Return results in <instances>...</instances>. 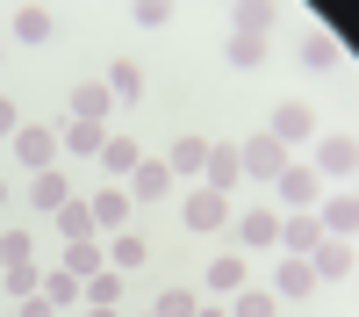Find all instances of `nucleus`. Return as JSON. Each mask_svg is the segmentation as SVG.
<instances>
[{"label": "nucleus", "instance_id": "obj_22", "mask_svg": "<svg viewBox=\"0 0 359 317\" xmlns=\"http://www.w3.org/2000/svg\"><path fill=\"white\" fill-rule=\"evenodd\" d=\"M65 152H79V159H101V144H108V123H65Z\"/></svg>", "mask_w": 359, "mask_h": 317}, {"label": "nucleus", "instance_id": "obj_8", "mask_svg": "<svg viewBox=\"0 0 359 317\" xmlns=\"http://www.w3.org/2000/svg\"><path fill=\"white\" fill-rule=\"evenodd\" d=\"M36 296H43L57 317H65V310H86V281L65 274V267H43V288H36Z\"/></svg>", "mask_w": 359, "mask_h": 317}, {"label": "nucleus", "instance_id": "obj_7", "mask_svg": "<svg viewBox=\"0 0 359 317\" xmlns=\"http://www.w3.org/2000/svg\"><path fill=\"white\" fill-rule=\"evenodd\" d=\"M287 166V144H273V137H245V144H237V173H252V181H273V173Z\"/></svg>", "mask_w": 359, "mask_h": 317}, {"label": "nucleus", "instance_id": "obj_26", "mask_svg": "<svg viewBox=\"0 0 359 317\" xmlns=\"http://www.w3.org/2000/svg\"><path fill=\"white\" fill-rule=\"evenodd\" d=\"M144 94V65L137 58H115V72H108V101H137Z\"/></svg>", "mask_w": 359, "mask_h": 317}, {"label": "nucleus", "instance_id": "obj_14", "mask_svg": "<svg viewBox=\"0 0 359 317\" xmlns=\"http://www.w3.org/2000/svg\"><path fill=\"white\" fill-rule=\"evenodd\" d=\"M101 166H108V181L123 188L130 173L144 166V144H137V137H115V130H108V144H101Z\"/></svg>", "mask_w": 359, "mask_h": 317}, {"label": "nucleus", "instance_id": "obj_34", "mask_svg": "<svg viewBox=\"0 0 359 317\" xmlns=\"http://www.w3.org/2000/svg\"><path fill=\"white\" fill-rule=\"evenodd\" d=\"M29 252H36L29 231H0V267H15V259H29Z\"/></svg>", "mask_w": 359, "mask_h": 317}, {"label": "nucleus", "instance_id": "obj_16", "mask_svg": "<svg viewBox=\"0 0 359 317\" xmlns=\"http://www.w3.org/2000/svg\"><path fill=\"white\" fill-rule=\"evenodd\" d=\"M273 22H280L273 0H237V8H230V37H266Z\"/></svg>", "mask_w": 359, "mask_h": 317}, {"label": "nucleus", "instance_id": "obj_24", "mask_svg": "<svg viewBox=\"0 0 359 317\" xmlns=\"http://www.w3.org/2000/svg\"><path fill=\"white\" fill-rule=\"evenodd\" d=\"M108 86H72V123H108Z\"/></svg>", "mask_w": 359, "mask_h": 317}, {"label": "nucleus", "instance_id": "obj_4", "mask_svg": "<svg viewBox=\"0 0 359 317\" xmlns=\"http://www.w3.org/2000/svg\"><path fill=\"white\" fill-rule=\"evenodd\" d=\"M309 216L323 224V238H352L359 231V202H352V188H331V195H316Z\"/></svg>", "mask_w": 359, "mask_h": 317}, {"label": "nucleus", "instance_id": "obj_35", "mask_svg": "<svg viewBox=\"0 0 359 317\" xmlns=\"http://www.w3.org/2000/svg\"><path fill=\"white\" fill-rule=\"evenodd\" d=\"M144 29H172V0H137V8H130Z\"/></svg>", "mask_w": 359, "mask_h": 317}, {"label": "nucleus", "instance_id": "obj_18", "mask_svg": "<svg viewBox=\"0 0 359 317\" xmlns=\"http://www.w3.org/2000/svg\"><path fill=\"white\" fill-rule=\"evenodd\" d=\"M57 267H65V274H79V281H94V274L108 267V245H101V238H72Z\"/></svg>", "mask_w": 359, "mask_h": 317}, {"label": "nucleus", "instance_id": "obj_40", "mask_svg": "<svg viewBox=\"0 0 359 317\" xmlns=\"http://www.w3.org/2000/svg\"><path fill=\"white\" fill-rule=\"evenodd\" d=\"M0 202H8V188H0Z\"/></svg>", "mask_w": 359, "mask_h": 317}, {"label": "nucleus", "instance_id": "obj_37", "mask_svg": "<svg viewBox=\"0 0 359 317\" xmlns=\"http://www.w3.org/2000/svg\"><path fill=\"white\" fill-rule=\"evenodd\" d=\"M15 130H22V115H15V101H8V94H0V137H15Z\"/></svg>", "mask_w": 359, "mask_h": 317}, {"label": "nucleus", "instance_id": "obj_15", "mask_svg": "<svg viewBox=\"0 0 359 317\" xmlns=\"http://www.w3.org/2000/svg\"><path fill=\"white\" fill-rule=\"evenodd\" d=\"M309 274H316V281H345V274H352V238H323V245L309 252Z\"/></svg>", "mask_w": 359, "mask_h": 317}, {"label": "nucleus", "instance_id": "obj_11", "mask_svg": "<svg viewBox=\"0 0 359 317\" xmlns=\"http://www.w3.org/2000/svg\"><path fill=\"white\" fill-rule=\"evenodd\" d=\"M316 245H323V224H316L309 209H294V216L280 224V252H287V259H309Z\"/></svg>", "mask_w": 359, "mask_h": 317}, {"label": "nucleus", "instance_id": "obj_6", "mask_svg": "<svg viewBox=\"0 0 359 317\" xmlns=\"http://www.w3.org/2000/svg\"><path fill=\"white\" fill-rule=\"evenodd\" d=\"M8 144H15V159H22L29 173H50V159H57V130H50V123H22Z\"/></svg>", "mask_w": 359, "mask_h": 317}, {"label": "nucleus", "instance_id": "obj_9", "mask_svg": "<svg viewBox=\"0 0 359 317\" xmlns=\"http://www.w3.org/2000/svg\"><path fill=\"white\" fill-rule=\"evenodd\" d=\"M237 245H245V252H273L280 245V216L273 209H245V216H237Z\"/></svg>", "mask_w": 359, "mask_h": 317}, {"label": "nucleus", "instance_id": "obj_27", "mask_svg": "<svg viewBox=\"0 0 359 317\" xmlns=\"http://www.w3.org/2000/svg\"><path fill=\"white\" fill-rule=\"evenodd\" d=\"M230 317H280V296H273V288H237Z\"/></svg>", "mask_w": 359, "mask_h": 317}, {"label": "nucleus", "instance_id": "obj_19", "mask_svg": "<svg viewBox=\"0 0 359 317\" xmlns=\"http://www.w3.org/2000/svg\"><path fill=\"white\" fill-rule=\"evenodd\" d=\"M8 29H15L22 44H50V37H57V15H50V8H36V0H29V8H15V15H8Z\"/></svg>", "mask_w": 359, "mask_h": 317}, {"label": "nucleus", "instance_id": "obj_5", "mask_svg": "<svg viewBox=\"0 0 359 317\" xmlns=\"http://www.w3.org/2000/svg\"><path fill=\"white\" fill-rule=\"evenodd\" d=\"M266 137L273 144H316V108L309 101H280L273 123H266Z\"/></svg>", "mask_w": 359, "mask_h": 317}, {"label": "nucleus", "instance_id": "obj_13", "mask_svg": "<svg viewBox=\"0 0 359 317\" xmlns=\"http://www.w3.org/2000/svg\"><path fill=\"white\" fill-rule=\"evenodd\" d=\"M245 173H237V144H208V159H201V188H216V195H230Z\"/></svg>", "mask_w": 359, "mask_h": 317}, {"label": "nucleus", "instance_id": "obj_38", "mask_svg": "<svg viewBox=\"0 0 359 317\" xmlns=\"http://www.w3.org/2000/svg\"><path fill=\"white\" fill-rule=\"evenodd\" d=\"M194 317H230V303H201V310H194Z\"/></svg>", "mask_w": 359, "mask_h": 317}, {"label": "nucleus", "instance_id": "obj_30", "mask_svg": "<svg viewBox=\"0 0 359 317\" xmlns=\"http://www.w3.org/2000/svg\"><path fill=\"white\" fill-rule=\"evenodd\" d=\"M115 303H123V281H115V274L101 267L94 281H86V310H115Z\"/></svg>", "mask_w": 359, "mask_h": 317}, {"label": "nucleus", "instance_id": "obj_2", "mask_svg": "<svg viewBox=\"0 0 359 317\" xmlns=\"http://www.w3.org/2000/svg\"><path fill=\"white\" fill-rule=\"evenodd\" d=\"M180 224L201 231V238H208V231H223V224H230V195H216V188H187V202H180Z\"/></svg>", "mask_w": 359, "mask_h": 317}, {"label": "nucleus", "instance_id": "obj_1", "mask_svg": "<svg viewBox=\"0 0 359 317\" xmlns=\"http://www.w3.org/2000/svg\"><path fill=\"white\" fill-rule=\"evenodd\" d=\"M352 166H359V144H352L345 130H331V137L316 130V181H338V188H352Z\"/></svg>", "mask_w": 359, "mask_h": 317}, {"label": "nucleus", "instance_id": "obj_23", "mask_svg": "<svg viewBox=\"0 0 359 317\" xmlns=\"http://www.w3.org/2000/svg\"><path fill=\"white\" fill-rule=\"evenodd\" d=\"M237 288H245V259H230V252H223V259H208V296H223V303H230Z\"/></svg>", "mask_w": 359, "mask_h": 317}, {"label": "nucleus", "instance_id": "obj_10", "mask_svg": "<svg viewBox=\"0 0 359 317\" xmlns=\"http://www.w3.org/2000/svg\"><path fill=\"white\" fill-rule=\"evenodd\" d=\"M130 209H137V202H130V188H101L94 195V231H108V238H115V231H130Z\"/></svg>", "mask_w": 359, "mask_h": 317}, {"label": "nucleus", "instance_id": "obj_36", "mask_svg": "<svg viewBox=\"0 0 359 317\" xmlns=\"http://www.w3.org/2000/svg\"><path fill=\"white\" fill-rule=\"evenodd\" d=\"M15 317H57V310H50L43 296H22V303H15Z\"/></svg>", "mask_w": 359, "mask_h": 317}, {"label": "nucleus", "instance_id": "obj_20", "mask_svg": "<svg viewBox=\"0 0 359 317\" xmlns=\"http://www.w3.org/2000/svg\"><path fill=\"white\" fill-rule=\"evenodd\" d=\"M29 202H36L43 216H57V209H65V202H72V188H65V173H57V166H50V173H36V181H29Z\"/></svg>", "mask_w": 359, "mask_h": 317}, {"label": "nucleus", "instance_id": "obj_17", "mask_svg": "<svg viewBox=\"0 0 359 317\" xmlns=\"http://www.w3.org/2000/svg\"><path fill=\"white\" fill-rule=\"evenodd\" d=\"M309 288H316L309 259H287V252H280V267H273V296H280V303H302Z\"/></svg>", "mask_w": 359, "mask_h": 317}, {"label": "nucleus", "instance_id": "obj_33", "mask_svg": "<svg viewBox=\"0 0 359 317\" xmlns=\"http://www.w3.org/2000/svg\"><path fill=\"white\" fill-rule=\"evenodd\" d=\"M302 65H309V72H331V65H338V44H331V37H302Z\"/></svg>", "mask_w": 359, "mask_h": 317}, {"label": "nucleus", "instance_id": "obj_12", "mask_svg": "<svg viewBox=\"0 0 359 317\" xmlns=\"http://www.w3.org/2000/svg\"><path fill=\"white\" fill-rule=\"evenodd\" d=\"M123 188H130V202H165V195H172V166H165V159H144Z\"/></svg>", "mask_w": 359, "mask_h": 317}, {"label": "nucleus", "instance_id": "obj_39", "mask_svg": "<svg viewBox=\"0 0 359 317\" xmlns=\"http://www.w3.org/2000/svg\"><path fill=\"white\" fill-rule=\"evenodd\" d=\"M79 317H115V310H79Z\"/></svg>", "mask_w": 359, "mask_h": 317}, {"label": "nucleus", "instance_id": "obj_3", "mask_svg": "<svg viewBox=\"0 0 359 317\" xmlns=\"http://www.w3.org/2000/svg\"><path fill=\"white\" fill-rule=\"evenodd\" d=\"M273 195L287 202V216H294V209H316V195H323V181H316V166H294V159H287V166L273 173Z\"/></svg>", "mask_w": 359, "mask_h": 317}, {"label": "nucleus", "instance_id": "obj_31", "mask_svg": "<svg viewBox=\"0 0 359 317\" xmlns=\"http://www.w3.org/2000/svg\"><path fill=\"white\" fill-rule=\"evenodd\" d=\"M223 51H230V65H237V72H252V65H266V37H230Z\"/></svg>", "mask_w": 359, "mask_h": 317}, {"label": "nucleus", "instance_id": "obj_28", "mask_svg": "<svg viewBox=\"0 0 359 317\" xmlns=\"http://www.w3.org/2000/svg\"><path fill=\"white\" fill-rule=\"evenodd\" d=\"M57 238H101V231H94V209H86V202H65V209H57Z\"/></svg>", "mask_w": 359, "mask_h": 317}, {"label": "nucleus", "instance_id": "obj_21", "mask_svg": "<svg viewBox=\"0 0 359 317\" xmlns=\"http://www.w3.org/2000/svg\"><path fill=\"white\" fill-rule=\"evenodd\" d=\"M201 159H208V137H172V152H165L172 181H194V173H201Z\"/></svg>", "mask_w": 359, "mask_h": 317}, {"label": "nucleus", "instance_id": "obj_25", "mask_svg": "<svg viewBox=\"0 0 359 317\" xmlns=\"http://www.w3.org/2000/svg\"><path fill=\"white\" fill-rule=\"evenodd\" d=\"M108 259H115V274H130V267H144V259H151V245H144L137 231H115V238H108Z\"/></svg>", "mask_w": 359, "mask_h": 317}, {"label": "nucleus", "instance_id": "obj_32", "mask_svg": "<svg viewBox=\"0 0 359 317\" xmlns=\"http://www.w3.org/2000/svg\"><path fill=\"white\" fill-rule=\"evenodd\" d=\"M201 310V296H194V288H165V296L151 303V317H194Z\"/></svg>", "mask_w": 359, "mask_h": 317}, {"label": "nucleus", "instance_id": "obj_29", "mask_svg": "<svg viewBox=\"0 0 359 317\" xmlns=\"http://www.w3.org/2000/svg\"><path fill=\"white\" fill-rule=\"evenodd\" d=\"M0 288H8L15 303H22V296H36V288H43V274H36V259H15V267H0Z\"/></svg>", "mask_w": 359, "mask_h": 317}]
</instances>
